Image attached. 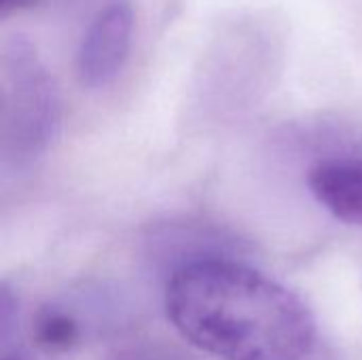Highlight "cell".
Here are the masks:
<instances>
[{
	"label": "cell",
	"mask_w": 362,
	"mask_h": 360,
	"mask_svg": "<svg viewBox=\"0 0 362 360\" xmlns=\"http://www.w3.org/2000/svg\"><path fill=\"white\" fill-rule=\"evenodd\" d=\"M165 314L182 339L218 360H305L316 342V320L295 293L227 259L176 269Z\"/></svg>",
	"instance_id": "cell-1"
},
{
	"label": "cell",
	"mask_w": 362,
	"mask_h": 360,
	"mask_svg": "<svg viewBox=\"0 0 362 360\" xmlns=\"http://www.w3.org/2000/svg\"><path fill=\"white\" fill-rule=\"evenodd\" d=\"M0 74L4 149L19 159L32 157L47 149L59 129V89L34 42L19 32L2 40Z\"/></svg>",
	"instance_id": "cell-2"
},
{
	"label": "cell",
	"mask_w": 362,
	"mask_h": 360,
	"mask_svg": "<svg viewBox=\"0 0 362 360\" xmlns=\"http://www.w3.org/2000/svg\"><path fill=\"white\" fill-rule=\"evenodd\" d=\"M136 13L132 0H108L87 23L76 47V76L83 87L100 89L112 83L129 53L134 40Z\"/></svg>",
	"instance_id": "cell-3"
},
{
	"label": "cell",
	"mask_w": 362,
	"mask_h": 360,
	"mask_svg": "<svg viewBox=\"0 0 362 360\" xmlns=\"http://www.w3.org/2000/svg\"><path fill=\"white\" fill-rule=\"evenodd\" d=\"M314 197L339 221L362 227V159H327L310 170Z\"/></svg>",
	"instance_id": "cell-4"
},
{
	"label": "cell",
	"mask_w": 362,
	"mask_h": 360,
	"mask_svg": "<svg viewBox=\"0 0 362 360\" xmlns=\"http://www.w3.org/2000/svg\"><path fill=\"white\" fill-rule=\"evenodd\" d=\"M34 337L36 344L47 352H66L76 346L81 331L78 323L70 314L49 308L38 314L34 325Z\"/></svg>",
	"instance_id": "cell-5"
},
{
	"label": "cell",
	"mask_w": 362,
	"mask_h": 360,
	"mask_svg": "<svg viewBox=\"0 0 362 360\" xmlns=\"http://www.w3.org/2000/svg\"><path fill=\"white\" fill-rule=\"evenodd\" d=\"M38 2L40 0H0V13H2V17H8L13 13L34 8V6H38Z\"/></svg>",
	"instance_id": "cell-6"
},
{
	"label": "cell",
	"mask_w": 362,
	"mask_h": 360,
	"mask_svg": "<svg viewBox=\"0 0 362 360\" xmlns=\"http://www.w3.org/2000/svg\"><path fill=\"white\" fill-rule=\"evenodd\" d=\"M4 360H23V359H19V356H6Z\"/></svg>",
	"instance_id": "cell-7"
}]
</instances>
